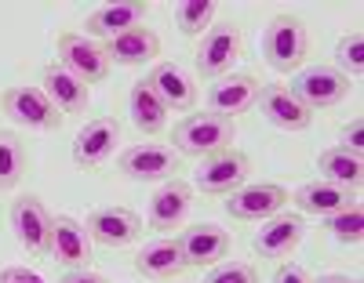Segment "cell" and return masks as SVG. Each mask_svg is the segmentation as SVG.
I'll use <instances>...</instances> for the list:
<instances>
[{
  "label": "cell",
  "mask_w": 364,
  "mask_h": 283,
  "mask_svg": "<svg viewBox=\"0 0 364 283\" xmlns=\"http://www.w3.org/2000/svg\"><path fill=\"white\" fill-rule=\"evenodd\" d=\"M171 149L178 156H211V152H223V149H233L237 142V123L230 116H219V113H186L178 123H175V135H171Z\"/></svg>",
  "instance_id": "6da1fadb"
},
{
  "label": "cell",
  "mask_w": 364,
  "mask_h": 283,
  "mask_svg": "<svg viewBox=\"0 0 364 283\" xmlns=\"http://www.w3.org/2000/svg\"><path fill=\"white\" fill-rule=\"evenodd\" d=\"M310 51L306 26L295 15H273L262 29V55L273 73H299Z\"/></svg>",
  "instance_id": "7a4b0ae2"
},
{
  "label": "cell",
  "mask_w": 364,
  "mask_h": 283,
  "mask_svg": "<svg viewBox=\"0 0 364 283\" xmlns=\"http://www.w3.org/2000/svg\"><path fill=\"white\" fill-rule=\"evenodd\" d=\"M0 106H4L8 120L22 123V128H29V131H58L63 120H66V113L41 91V84H15V87H8L4 94H0Z\"/></svg>",
  "instance_id": "3957f363"
},
{
  "label": "cell",
  "mask_w": 364,
  "mask_h": 283,
  "mask_svg": "<svg viewBox=\"0 0 364 283\" xmlns=\"http://www.w3.org/2000/svg\"><path fill=\"white\" fill-rule=\"evenodd\" d=\"M237 58H240V26L237 22H215L200 37L197 55H193V66H197V77L219 80V77L233 73Z\"/></svg>",
  "instance_id": "277c9868"
},
{
  "label": "cell",
  "mask_w": 364,
  "mask_h": 283,
  "mask_svg": "<svg viewBox=\"0 0 364 283\" xmlns=\"http://www.w3.org/2000/svg\"><path fill=\"white\" fill-rule=\"evenodd\" d=\"M248 174H252L248 156L240 149H223V152H211V156L200 160L193 185L204 196H230L240 185H248Z\"/></svg>",
  "instance_id": "5b68a950"
},
{
  "label": "cell",
  "mask_w": 364,
  "mask_h": 283,
  "mask_svg": "<svg viewBox=\"0 0 364 283\" xmlns=\"http://www.w3.org/2000/svg\"><path fill=\"white\" fill-rule=\"evenodd\" d=\"M291 204V193L277 182H248L237 193L226 196V214L237 222H269L273 214H281Z\"/></svg>",
  "instance_id": "8992f818"
},
{
  "label": "cell",
  "mask_w": 364,
  "mask_h": 283,
  "mask_svg": "<svg viewBox=\"0 0 364 283\" xmlns=\"http://www.w3.org/2000/svg\"><path fill=\"white\" fill-rule=\"evenodd\" d=\"M117 167L132 182H168V178H178L182 156L161 142H139L117 156Z\"/></svg>",
  "instance_id": "52a82bcc"
},
{
  "label": "cell",
  "mask_w": 364,
  "mask_h": 283,
  "mask_svg": "<svg viewBox=\"0 0 364 283\" xmlns=\"http://www.w3.org/2000/svg\"><path fill=\"white\" fill-rule=\"evenodd\" d=\"M288 91L314 113V109L339 106L346 94H350V80L336 66H306V70L291 73V87Z\"/></svg>",
  "instance_id": "ba28073f"
},
{
  "label": "cell",
  "mask_w": 364,
  "mask_h": 283,
  "mask_svg": "<svg viewBox=\"0 0 364 283\" xmlns=\"http://www.w3.org/2000/svg\"><path fill=\"white\" fill-rule=\"evenodd\" d=\"M58 66H66L73 77H80L87 87L102 84L109 77V58L102 51V44H95L84 33H63L58 37Z\"/></svg>",
  "instance_id": "9c48e42d"
},
{
  "label": "cell",
  "mask_w": 364,
  "mask_h": 283,
  "mask_svg": "<svg viewBox=\"0 0 364 283\" xmlns=\"http://www.w3.org/2000/svg\"><path fill=\"white\" fill-rule=\"evenodd\" d=\"M120 142V120L117 116H91L73 138V164L77 167H102L117 152Z\"/></svg>",
  "instance_id": "30bf717a"
},
{
  "label": "cell",
  "mask_w": 364,
  "mask_h": 283,
  "mask_svg": "<svg viewBox=\"0 0 364 283\" xmlns=\"http://www.w3.org/2000/svg\"><path fill=\"white\" fill-rule=\"evenodd\" d=\"M175 243L182 250V262L193 265V269H204V265H219L230 255V243L233 240L215 222H200V226H190V229H178L175 233Z\"/></svg>",
  "instance_id": "8fae6325"
},
{
  "label": "cell",
  "mask_w": 364,
  "mask_h": 283,
  "mask_svg": "<svg viewBox=\"0 0 364 283\" xmlns=\"http://www.w3.org/2000/svg\"><path fill=\"white\" fill-rule=\"evenodd\" d=\"M87 236L102 243V247H128L142 236V218L132 211V207H95L87 214V222H84Z\"/></svg>",
  "instance_id": "7c38bea8"
},
{
  "label": "cell",
  "mask_w": 364,
  "mask_h": 283,
  "mask_svg": "<svg viewBox=\"0 0 364 283\" xmlns=\"http://www.w3.org/2000/svg\"><path fill=\"white\" fill-rule=\"evenodd\" d=\"M146 87L157 94V102L164 109L190 113L197 106V84L178 62H154V70H149V77H146Z\"/></svg>",
  "instance_id": "4fadbf2b"
},
{
  "label": "cell",
  "mask_w": 364,
  "mask_h": 283,
  "mask_svg": "<svg viewBox=\"0 0 364 283\" xmlns=\"http://www.w3.org/2000/svg\"><path fill=\"white\" fill-rule=\"evenodd\" d=\"M259 91H262V84L252 73H226L208 87V109L237 120L240 113H248L259 102Z\"/></svg>",
  "instance_id": "5bb4252c"
},
{
  "label": "cell",
  "mask_w": 364,
  "mask_h": 283,
  "mask_svg": "<svg viewBox=\"0 0 364 283\" xmlns=\"http://www.w3.org/2000/svg\"><path fill=\"white\" fill-rule=\"evenodd\" d=\"M146 15H149V4L146 0H117V4H102L87 15L84 22V37H102V40H113L128 29H139L146 26Z\"/></svg>",
  "instance_id": "9a60e30c"
},
{
  "label": "cell",
  "mask_w": 364,
  "mask_h": 283,
  "mask_svg": "<svg viewBox=\"0 0 364 283\" xmlns=\"http://www.w3.org/2000/svg\"><path fill=\"white\" fill-rule=\"evenodd\" d=\"M11 229L18 243L29 250L33 258L48 255V240H51V214L41 204V196H18L11 204Z\"/></svg>",
  "instance_id": "2e32d148"
},
{
  "label": "cell",
  "mask_w": 364,
  "mask_h": 283,
  "mask_svg": "<svg viewBox=\"0 0 364 283\" xmlns=\"http://www.w3.org/2000/svg\"><path fill=\"white\" fill-rule=\"evenodd\" d=\"M190 207H193V185H186L182 178H168L149 200V229L157 233L182 229Z\"/></svg>",
  "instance_id": "e0dca14e"
},
{
  "label": "cell",
  "mask_w": 364,
  "mask_h": 283,
  "mask_svg": "<svg viewBox=\"0 0 364 283\" xmlns=\"http://www.w3.org/2000/svg\"><path fill=\"white\" fill-rule=\"evenodd\" d=\"M302 236H306V222H302V214H273L269 222H262V229L255 233L252 247H255V255L262 258H273V262H281L288 258L291 250L302 243Z\"/></svg>",
  "instance_id": "ac0fdd59"
},
{
  "label": "cell",
  "mask_w": 364,
  "mask_h": 283,
  "mask_svg": "<svg viewBox=\"0 0 364 283\" xmlns=\"http://www.w3.org/2000/svg\"><path fill=\"white\" fill-rule=\"evenodd\" d=\"M48 250L66 269H87V262H91V236H87L84 222H77V218H70V214H55L51 218Z\"/></svg>",
  "instance_id": "d6986e66"
},
{
  "label": "cell",
  "mask_w": 364,
  "mask_h": 283,
  "mask_svg": "<svg viewBox=\"0 0 364 283\" xmlns=\"http://www.w3.org/2000/svg\"><path fill=\"white\" fill-rule=\"evenodd\" d=\"M255 106L262 109V116L273 123V128H281V131H306L310 120H314V113L288 91V84H269V87H262Z\"/></svg>",
  "instance_id": "ffe728a7"
},
{
  "label": "cell",
  "mask_w": 364,
  "mask_h": 283,
  "mask_svg": "<svg viewBox=\"0 0 364 283\" xmlns=\"http://www.w3.org/2000/svg\"><path fill=\"white\" fill-rule=\"evenodd\" d=\"M102 51L109 58V66H146V62H157L161 37L149 26H139V29H128V33L106 40Z\"/></svg>",
  "instance_id": "44dd1931"
},
{
  "label": "cell",
  "mask_w": 364,
  "mask_h": 283,
  "mask_svg": "<svg viewBox=\"0 0 364 283\" xmlns=\"http://www.w3.org/2000/svg\"><path fill=\"white\" fill-rule=\"evenodd\" d=\"M41 91H44L63 113H84L87 102H91V87H87L80 77H73L66 66H58V62H51V66L44 70Z\"/></svg>",
  "instance_id": "7402d4cb"
},
{
  "label": "cell",
  "mask_w": 364,
  "mask_h": 283,
  "mask_svg": "<svg viewBox=\"0 0 364 283\" xmlns=\"http://www.w3.org/2000/svg\"><path fill=\"white\" fill-rule=\"evenodd\" d=\"M291 204L299 207V214H314V218H328V214H336L343 207L353 204V193L343 185H331L324 178H314V182H302L295 189V196Z\"/></svg>",
  "instance_id": "603a6c76"
},
{
  "label": "cell",
  "mask_w": 364,
  "mask_h": 283,
  "mask_svg": "<svg viewBox=\"0 0 364 283\" xmlns=\"http://www.w3.org/2000/svg\"><path fill=\"white\" fill-rule=\"evenodd\" d=\"M135 269H139L146 279L164 283V279H175L182 269H186V262H182L178 243L168 240V236H161V240H149L139 255H135Z\"/></svg>",
  "instance_id": "cb8c5ba5"
},
{
  "label": "cell",
  "mask_w": 364,
  "mask_h": 283,
  "mask_svg": "<svg viewBox=\"0 0 364 283\" xmlns=\"http://www.w3.org/2000/svg\"><path fill=\"white\" fill-rule=\"evenodd\" d=\"M317 171H321L324 182L343 185V189H350V193H357L360 182H364V160H360L357 152L343 149V145L324 149V152L317 156Z\"/></svg>",
  "instance_id": "d4e9b609"
},
{
  "label": "cell",
  "mask_w": 364,
  "mask_h": 283,
  "mask_svg": "<svg viewBox=\"0 0 364 283\" xmlns=\"http://www.w3.org/2000/svg\"><path fill=\"white\" fill-rule=\"evenodd\" d=\"M128 113H132V123L142 131V135H157L168 120V109L157 102V94L146 87V80L132 84L128 91Z\"/></svg>",
  "instance_id": "484cf974"
},
{
  "label": "cell",
  "mask_w": 364,
  "mask_h": 283,
  "mask_svg": "<svg viewBox=\"0 0 364 283\" xmlns=\"http://www.w3.org/2000/svg\"><path fill=\"white\" fill-rule=\"evenodd\" d=\"M29 167V152H26V142L15 135V131H0V193H8L22 182Z\"/></svg>",
  "instance_id": "4316f807"
},
{
  "label": "cell",
  "mask_w": 364,
  "mask_h": 283,
  "mask_svg": "<svg viewBox=\"0 0 364 283\" xmlns=\"http://www.w3.org/2000/svg\"><path fill=\"white\" fill-rule=\"evenodd\" d=\"M215 0H182L175 8V26L182 37H204L211 26H215Z\"/></svg>",
  "instance_id": "83f0119b"
},
{
  "label": "cell",
  "mask_w": 364,
  "mask_h": 283,
  "mask_svg": "<svg viewBox=\"0 0 364 283\" xmlns=\"http://www.w3.org/2000/svg\"><path fill=\"white\" fill-rule=\"evenodd\" d=\"M324 226H328V233L336 236L339 243L360 247V240H364V207L353 200L350 207H343V211H336V214H328Z\"/></svg>",
  "instance_id": "f1b7e54d"
},
{
  "label": "cell",
  "mask_w": 364,
  "mask_h": 283,
  "mask_svg": "<svg viewBox=\"0 0 364 283\" xmlns=\"http://www.w3.org/2000/svg\"><path fill=\"white\" fill-rule=\"evenodd\" d=\"M336 70L346 80H360V73H364V33L360 29H350L346 37H339V44H336Z\"/></svg>",
  "instance_id": "f546056e"
},
{
  "label": "cell",
  "mask_w": 364,
  "mask_h": 283,
  "mask_svg": "<svg viewBox=\"0 0 364 283\" xmlns=\"http://www.w3.org/2000/svg\"><path fill=\"white\" fill-rule=\"evenodd\" d=\"M204 283H259V272L248 262H219L211 265Z\"/></svg>",
  "instance_id": "4dcf8cb0"
},
{
  "label": "cell",
  "mask_w": 364,
  "mask_h": 283,
  "mask_svg": "<svg viewBox=\"0 0 364 283\" xmlns=\"http://www.w3.org/2000/svg\"><path fill=\"white\" fill-rule=\"evenodd\" d=\"M343 149H350V152H364V120L360 116H353L350 123H346V128H343V142H339Z\"/></svg>",
  "instance_id": "1f68e13d"
},
{
  "label": "cell",
  "mask_w": 364,
  "mask_h": 283,
  "mask_svg": "<svg viewBox=\"0 0 364 283\" xmlns=\"http://www.w3.org/2000/svg\"><path fill=\"white\" fill-rule=\"evenodd\" d=\"M273 283H314V276L302 269V265H291V262H284L277 272H273Z\"/></svg>",
  "instance_id": "d6a6232c"
},
{
  "label": "cell",
  "mask_w": 364,
  "mask_h": 283,
  "mask_svg": "<svg viewBox=\"0 0 364 283\" xmlns=\"http://www.w3.org/2000/svg\"><path fill=\"white\" fill-rule=\"evenodd\" d=\"M58 283H109L106 276H99V272H91V269H70Z\"/></svg>",
  "instance_id": "836d02e7"
},
{
  "label": "cell",
  "mask_w": 364,
  "mask_h": 283,
  "mask_svg": "<svg viewBox=\"0 0 364 283\" xmlns=\"http://www.w3.org/2000/svg\"><path fill=\"white\" fill-rule=\"evenodd\" d=\"M314 283H357V279H350V276H339V272H328V276H317Z\"/></svg>",
  "instance_id": "e575fe53"
}]
</instances>
